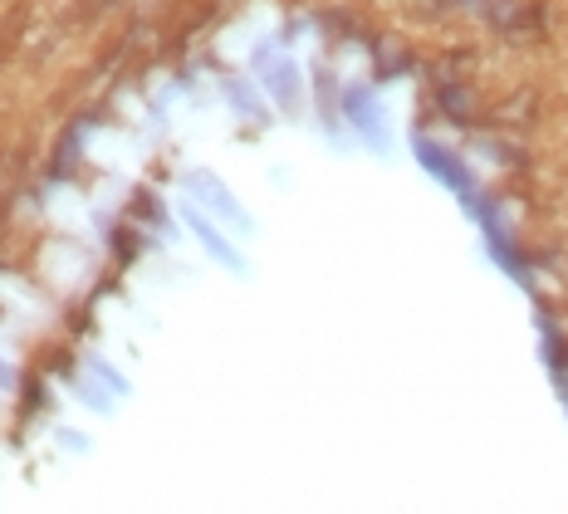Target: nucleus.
Masks as SVG:
<instances>
[{"label": "nucleus", "instance_id": "f257e3e1", "mask_svg": "<svg viewBox=\"0 0 568 514\" xmlns=\"http://www.w3.org/2000/svg\"><path fill=\"white\" fill-rule=\"evenodd\" d=\"M191 226H196V235H206V240H211V250H216V255H226V245H221V240L211 235V226H206L201 216H191ZM226 260H231V255H226Z\"/></svg>", "mask_w": 568, "mask_h": 514}]
</instances>
